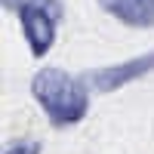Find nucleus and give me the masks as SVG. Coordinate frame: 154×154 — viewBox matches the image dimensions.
<instances>
[{
    "mask_svg": "<svg viewBox=\"0 0 154 154\" xmlns=\"http://www.w3.org/2000/svg\"><path fill=\"white\" fill-rule=\"evenodd\" d=\"M31 93L40 102L49 123H56V126H71V123H80L86 117V108H89L86 86L77 77L59 71V68L37 71L31 80Z\"/></svg>",
    "mask_w": 154,
    "mask_h": 154,
    "instance_id": "nucleus-1",
    "label": "nucleus"
},
{
    "mask_svg": "<svg viewBox=\"0 0 154 154\" xmlns=\"http://www.w3.org/2000/svg\"><path fill=\"white\" fill-rule=\"evenodd\" d=\"M99 6L117 16L123 25L133 28H151L154 25V0H99Z\"/></svg>",
    "mask_w": 154,
    "mask_h": 154,
    "instance_id": "nucleus-4",
    "label": "nucleus"
},
{
    "mask_svg": "<svg viewBox=\"0 0 154 154\" xmlns=\"http://www.w3.org/2000/svg\"><path fill=\"white\" fill-rule=\"evenodd\" d=\"M62 19V3H31L19 9V22L25 31V40H28L34 56H43L56 40V25Z\"/></svg>",
    "mask_w": 154,
    "mask_h": 154,
    "instance_id": "nucleus-2",
    "label": "nucleus"
},
{
    "mask_svg": "<svg viewBox=\"0 0 154 154\" xmlns=\"http://www.w3.org/2000/svg\"><path fill=\"white\" fill-rule=\"evenodd\" d=\"M3 154H40V145H37V142H19V145L6 148Z\"/></svg>",
    "mask_w": 154,
    "mask_h": 154,
    "instance_id": "nucleus-5",
    "label": "nucleus"
},
{
    "mask_svg": "<svg viewBox=\"0 0 154 154\" xmlns=\"http://www.w3.org/2000/svg\"><path fill=\"white\" fill-rule=\"evenodd\" d=\"M151 68H154V53L139 56V59H130V62H123V65H114V68L93 71V74H89V80H93V86H96V89L108 93V89H117V86L130 83V80H139V77L148 74Z\"/></svg>",
    "mask_w": 154,
    "mask_h": 154,
    "instance_id": "nucleus-3",
    "label": "nucleus"
},
{
    "mask_svg": "<svg viewBox=\"0 0 154 154\" xmlns=\"http://www.w3.org/2000/svg\"><path fill=\"white\" fill-rule=\"evenodd\" d=\"M31 3H59V0H3V6L6 9H22V6H31Z\"/></svg>",
    "mask_w": 154,
    "mask_h": 154,
    "instance_id": "nucleus-6",
    "label": "nucleus"
}]
</instances>
